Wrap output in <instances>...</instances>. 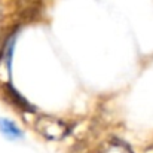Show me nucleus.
Here are the masks:
<instances>
[{
	"label": "nucleus",
	"mask_w": 153,
	"mask_h": 153,
	"mask_svg": "<svg viewBox=\"0 0 153 153\" xmlns=\"http://www.w3.org/2000/svg\"><path fill=\"white\" fill-rule=\"evenodd\" d=\"M34 126H36V131L46 140H53V141L64 140L70 134V126L64 120L51 114L37 116Z\"/></svg>",
	"instance_id": "f257e3e1"
},
{
	"label": "nucleus",
	"mask_w": 153,
	"mask_h": 153,
	"mask_svg": "<svg viewBox=\"0 0 153 153\" xmlns=\"http://www.w3.org/2000/svg\"><path fill=\"white\" fill-rule=\"evenodd\" d=\"M100 153H134L131 150L129 144H126L125 141L119 140V138H110L108 141H105L100 149Z\"/></svg>",
	"instance_id": "f03ea898"
},
{
	"label": "nucleus",
	"mask_w": 153,
	"mask_h": 153,
	"mask_svg": "<svg viewBox=\"0 0 153 153\" xmlns=\"http://www.w3.org/2000/svg\"><path fill=\"white\" fill-rule=\"evenodd\" d=\"M0 132L7 138V140H18L22 137V132L19 131V128L9 119L0 117Z\"/></svg>",
	"instance_id": "7ed1b4c3"
},
{
	"label": "nucleus",
	"mask_w": 153,
	"mask_h": 153,
	"mask_svg": "<svg viewBox=\"0 0 153 153\" xmlns=\"http://www.w3.org/2000/svg\"><path fill=\"white\" fill-rule=\"evenodd\" d=\"M7 92L10 94V97H12V100H13V104H16V105H19V107H22V108H28V110H33V107L28 104V101H25L12 86H7Z\"/></svg>",
	"instance_id": "20e7f679"
}]
</instances>
